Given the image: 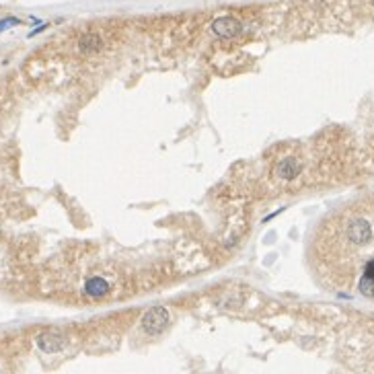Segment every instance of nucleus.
<instances>
[{"mask_svg":"<svg viewBox=\"0 0 374 374\" xmlns=\"http://www.w3.org/2000/svg\"><path fill=\"white\" fill-rule=\"evenodd\" d=\"M111 290V284L107 282L105 277L101 275H92L84 282V292L90 296V298H103L107 292Z\"/></svg>","mask_w":374,"mask_h":374,"instance_id":"obj_4","label":"nucleus"},{"mask_svg":"<svg viewBox=\"0 0 374 374\" xmlns=\"http://www.w3.org/2000/svg\"><path fill=\"white\" fill-rule=\"evenodd\" d=\"M169 323H171V315H169V310L165 306H152L142 317V329L148 335L163 333L169 327Z\"/></svg>","mask_w":374,"mask_h":374,"instance_id":"obj_1","label":"nucleus"},{"mask_svg":"<svg viewBox=\"0 0 374 374\" xmlns=\"http://www.w3.org/2000/svg\"><path fill=\"white\" fill-rule=\"evenodd\" d=\"M21 23H23V21L17 19V17H5V19H0V33H3V31H7V29H11V27L21 25Z\"/></svg>","mask_w":374,"mask_h":374,"instance_id":"obj_9","label":"nucleus"},{"mask_svg":"<svg viewBox=\"0 0 374 374\" xmlns=\"http://www.w3.org/2000/svg\"><path fill=\"white\" fill-rule=\"evenodd\" d=\"M78 48L82 54H92L101 48V37L95 35V33H88V35H82L80 41H78Z\"/></svg>","mask_w":374,"mask_h":374,"instance_id":"obj_7","label":"nucleus"},{"mask_svg":"<svg viewBox=\"0 0 374 374\" xmlns=\"http://www.w3.org/2000/svg\"><path fill=\"white\" fill-rule=\"evenodd\" d=\"M360 292L368 298H374V282L370 277H362V282H360Z\"/></svg>","mask_w":374,"mask_h":374,"instance_id":"obj_8","label":"nucleus"},{"mask_svg":"<svg viewBox=\"0 0 374 374\" xmlns=\"http://www.w3.org/2000/svg\"><path fill=\"white\" fill-rule=\"evenodd\" d=\"M212 31H214V35L222 37V39H232L243 31V25L235 17H218L212 23Z\"/></svg>","mask_w":374,"mask_h":374,"instance_id":"obj_2","label":"nucleus"},{"mask_svg":"<svg viewBox=\"0 0 374 374\" xmlns=\"http://www.w3.org/2000/svg\"><path fill=\"white\" fill-rule=\"evenodd\" d=\"M37 346L41 352L45 354H54V352H60L64 348V337L60 333H41L37 337Z\"/></svg>","mask_w":374,"mask_h":374,"instance_id":"obj_5","label":"nucleus"},{"mask_svg":"<svg viewBox=\"0 0 374 374\" xmlns=\"http://www.w3.org/2000/svg\"><path fill=\"white\" fill-rule=\"evenodd\" d=\"M300 169H302V165L294 157H286L282 163L275 167V173L282 179H286V181H292V179H296L300 175Z\"/></svg>","mask_w":374,"mask_h":374,"instance_id":"obj_6","label":"nucleus"},{"mask_svg":"<svg viewBox=\"0 0 374 374\" xmlns=\"http://www.w3.org/2000/svg\"><path fill=\"white\" fill-rule=\"evenodd\" d=\"M45 27H48V23H41V25H39V27H35V29H33V31H31V33H29V37H35V35H37V33H41V31H43V29H45Z\"/></svg>","mask_w":374,"mask_h":374,"instance_id":"obj_10","label":"nucleus"},{"mask_svg":"<svg viewBox=\"0 0 374 374\" xmlns=\"http://www.w3.org/2000/svg\"><path fill=\"white\" fill-rule=\"evenodd\" d=\"M348 239L354 245H358V247L366 245L372 239V226H370V222L364 220V218H354V220L348 224Z\"/></svg>","mask_w":374,"mask_h":374,"instance_id":"obj_3","label":"nucleus"}]
</instances>
